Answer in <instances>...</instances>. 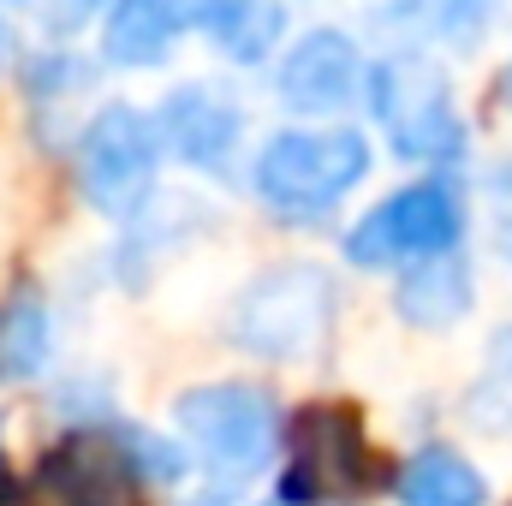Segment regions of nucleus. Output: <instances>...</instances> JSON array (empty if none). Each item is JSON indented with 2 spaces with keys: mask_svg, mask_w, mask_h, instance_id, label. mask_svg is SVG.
Segmentation results:
<instances>
[{
  "mask_svg": "<svg viewBox=\"0 0 512 506\" xmlns=\"http://www.w3.org/2000/svg\"><path fill=\"white\" fill-rule=\"evenodd\" d=\"M179 447L221 477H256L286 447L280 399L256 381H197L173 399Z\"/></svg>",
  "mask_w": 512,
  "mask_h": 506,
  "instance_id": "7ed1b4c3",
  "label": "nucleus"
},
{
  "mask_svg": "<svg viewBox=\"0 0 512 506\" xmlns=\"http://www.w3.org/2000/svg\"><path fill=\"white\" fill-rule=\"evenodd\" d=\"M120 441H126V459H131V471H137V483H143V489H179V483H185V471H191V453H185L173 435L120 429Z\"/></svg>",
  "mask_w": 512,
  "mask_h": 506,
  "instance_id": "a211bd4d",
  "label": "nucleus"
},
{
  "mask_svg": "<svg viewBox=\"0 0 512 506\" xmlns=\"http://www.w3.org/2000/svg\"><path fill=\"white\" fill-rule=\"evenodd\" d=\"M370 108L382 120L393 155L405 161H453L465 149V120L453 108V84L429 54H387L370 72Z\"/></svg>",
  "mask_w": 512,
  "mask_h": 506,
  "instance_id": "20e7f679",
  "label": "nucleus"
},
{
  "mask_svg": "<svg viewBox=\"0 0 512 506\" xmlns=\"http://www.w3.org/2000/svg\"><path fill=\"white\" fill-rule=\"evenodd\" d=\"M393 501L399 506H489V477L447 441H423L399 471H393Z\"/></svg>",
  "mask_w": 512,
  "mask_h": 506,
  "instance_id": "f8f14e48",
  "label": "nucleus"
},
{
  "mask_svg": "<svg viewBox=\"0 0 512 506\" xmlns=\"http://www.w3.org/2000/svg\"><path fill=\"white\" fill-rule=\"evenodd\" d=\"M203 30L215 36V48L239 66H262L274 48H280V30H286V6L280 0H221Z\"/></svg>",
  "mask_w": 512,
  "mask_h": 506,
  "instance_id": "2eb2a0df",
  "label": "nucleus"
},
{
  "mask_svg": "<svg viewBox=\"0 0 512 506\" xmlns=\"http://www.w3.org/2000/svg\"><path fill=\"white\" fill-rule=\"evenodd\" d=\"M155 167H161L155 120L131 102L102 108L78 137V191L96 215L131 221L155 191Z\"/></svg>",
  "mask_w": 512,
  "mask_h": 506,
  "instance_id": "39448f33",
  "label": "nucleus"
},
{
  "mask_svg": "<svg viewBox=\"0 0 512 506\" xmlns=\"http://www.w3.org/2000/svg\"><path fill=\"white\" fill-rule=\"evenodd\" d=\"M0 66H6V18H0Z\"/></svg>",
  "mask_w": 512,
  "mask_h": 506,
  "instance_id": "5701e85b",
  "label": "nucleus"
},
{
  "mask_svg": "<svg viewBox=\"0 0 512 506\" xmlns=\"http://www.w3.org/2000/svg\"><path fill=\"white\" fill-rule=\"evenodd\" d=\"M477 304V274L459 251H441V256H417L399 268L393 280V316L417 334H447L471 316Z\"/></svg>",
  "mask_w": 512,
  "mask_h": 506,
  "instance_id": "9b49d317",
  "label": "nucleus"
},
{
  "mask_svg": "<svg viewBox=\"0 0 512 506\" xmlns=\"http://www.w3.org/2000/svg\"><path fill=\"white\" fill-rule=\"evenodd\" d=\"M185 36V12L173 0H108L102 54L114 66H161Z\"/></svg>",
  "mask_w": 512,
  "mask_h": 506,
  "instance_id": "ddd939ff",
  "label": "nucleus"
},
{
  "mask_svg": "<svg viewBox=\"0 0 512 506\" xmlns=\"http://www.w3.org/2000/svg\"><path fill=\"white\" fill-rule=\"evenodd\" d=\"M54 358V316L36 286L0 298V381H36Z\"/></svg>",
  "mask_w": 512,
  "mask_h": 506,
  "instance_id": "4468645a",
  "label": "nucleus"
},
{
  "mask_svg": "<svg viewBox=\"0 0 512 506\" xmlns=\"http://www.w3.org/2000/svg\"><path fill=\"white\" fill-rule=\"evenodd\" d=\"M507 102H512V66H507Z\"/></svg>",
  "mask_w": 512,
  "mask_h": 506,
  "instance_id": "b1692460",
  "label": "nucleus"
},
{
  "mask_svg": "<svg viewBox=\"0 0 512 506\" xmlns=\"http://www.w3.org/2000/svg\"><path fill=\"white\" fill-rule=\"evenodd\" d=\"M465 417L477 429L512 435V328H501L489 340V364H483V376L471 381V393H465Z\"/></svg>",
  "mask_w": 512,
  "mask_h": 506,
  "instance_id": "dca6fc26",
  "label": "nucleus"
},
{
  "mask_svg": "<svg viewBox=\"0 0 512 506\" xmlns=\"http://www.w3.org/2000/svg\"><path fill=\"white\" fill-rule=\"evenodd\" d=\"M173 6H179V12H185V18H197V24H203V18H209V12H215V6H221V0H173Z\"/></svg>",
  "mask_w": 512,
  "mask_h": 506,
  "instance_id": "4be33fe9",
  "label": "nucleus"
},
{
  "mask_svg": "<svg viewBox=\"0 0 512 506\" xmlns=\"http://www.w3.org/2000/svg\"><path fill=\"white\" fill-rule=\"evenodd\" d=\"M495 6H501V0H405V18H411L417 36L465 48V42L483 36V24L495 18Z\"/></svg>",
  "mask_w": 512,
  "mask_h": 506,
  "instance_id": "f3484780",
  "label": "nucleus"
},
{
  "mask_svg": "<svg viewBox=\"0 0 512 506\" xmlns=\"http://www.w3.org/2000/svg\"><path fill=\"white\" fill-rule=\"evenodd\" d=\"M483 203H489V245L512 262V161L489 167V185H483Z\"/></svg>",
  "mask_w": 512,
  "mask_h": 506,
  "instance_id": "aec40b11",
  "label": "nucleus"
},
{
  "mask_svg": "<svg viewBox=\"0 0 512 506\" xmlns=\"http://www.w3.org/2000/svg\"><path fill=\"white\" fill-rule=\"evenodd\" d=\"M36 483L54 506H137V495H143L120 429H72L42 459Z\"/></svg>",
  "mask_w": 512,
  "mask_h": 506,
  "instance_id": "6e6552de",
  "label": "nucleus"
},
{
  "mask_svg": "<svg viewBox=\"0 0 512 506\" xmlns=\"http://www.w3.org/2000/svg\"><path fill=\"white\" fill-rule=\"evenodd\" d=\"M459 233H465V209H459L453 185L423 179V185H405V191L382 197L346 233V262H358V268H405L417 256L459 251Z\"/></svg>",
  "mask_w": 512,
  "mask_h": 506,
  "instance_id": "423d86ee",
  "label": "nucleus"
},
{
  "mask_svg": "<svg viewBox=\"0 0 512 506\" xmlns=\"http://www.w3.org/2000/svg\"><path fill=\"white\" fill-rule=\"evenodd\" d=\"M96 78H90V66L78 60V54H42V60H30V90L36 96H84Z\"/></svg>",
  "mask_w": 512,
  "mask_h": 506,
  "instance_id": "6ab92c4d",
  "label": "nucleus"
},
{
  "mask_svg": "<svg viewBox=\"0 0 512 506\" xmlns=\"http://www.w3.org/2000/svg\"><path fill=\"white\" fill-rule=\"evenodd\" d=\"M149 120H155V137L185 167H209V173H221L245 137V114L221 84H179L161 96V108Z\"/></svg>",
  "mask_w": 512,
  "mask_h": 506,
  "instance_id": "9d476101",
  "label": "nucleus"
},
{
  "mask_svg": "<svg viewBox=\"0 0 512 506\" xmlns=\"http://www.w3.org/2000/svg\"><path fill=\"white\" fill-rule=\"evenodd\" d=\"M340 286L322 262H274L227 310V340L262 364H310L334 340Z\"/></svg>",
  "mask_w": 512,
  "mask_h": 506,
  "instance_id": "f257e3e1",
  "label": "nucleus"
},
{
  "mask_svg": "<svg viewBox=\"0 0 512 506\" xmlns=\"http://www.w3.org/2000/svg\"><path fill=\"white\" fill-rule=\"evenodd\" d=\"M370 173V143L352 126L328 131H274L256 149L251 191L262 209H274L280 221H316L328 209H340Z\"/></svg>",
  "mask_w": 512,
  "mask_h": 506,
  "instance_id": "f03ea898",
  "label": "nucleus"
},
{
  "mask_svg": "<svg viewBox=\"0 0 512 506\" xmlns=\"http://www.w3.org/2000/svg\"><path fill=\"white\" fill-rule=\"evenodd\" d=\"M370 477V441L352 405H310L298 417L292 435V465H286V489L280 506H322L334 495L364 489Z\"/></svg>",
  "mask_w": 512,
  "mask_h": 506,
  "instance_id": "0eeeda50",
  "label": "nucleus"
},
{
  "mask_svg": "<svg viewBox=\"0 0 512 506\" xmlns=\"http://www.w3.org/2000/svg\"><path fill=\"white\" fill-rule=\"evenodd\" d=\"M358 84H364V54H358V42H352L346 30H334V24L304 30V36L286 48L280 72H274V90H280V102H286L292 114H340V108L358 96Z\"/></svg>",
  "mask_w": 512,
  "mask_h": 506,
  "instance_id": "1a4fd4ad",
  "label": "nucleus"
},
{
  "mask_svg": "<svg viewBox=\"0 0 512 506\" xmlns=\"http://www.w3.org/2000/svg\"><path fill=\"white\" fill-rule=\"evenodd\" d=\"M24 6L36 12V24H42L48 36H72L84 18L102 12V0H24Z\"/></svg>",
  "mask_w": 512,
  "mask_h": 506,
  "instance_id": "412c9836",
  "label": "nucleus"
}]
</instances>
